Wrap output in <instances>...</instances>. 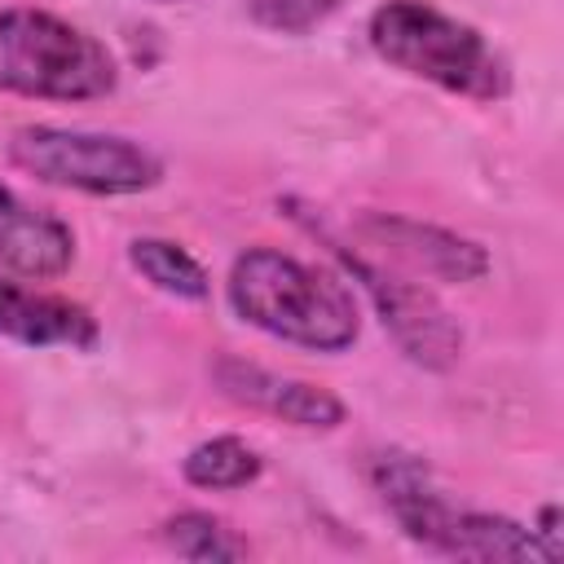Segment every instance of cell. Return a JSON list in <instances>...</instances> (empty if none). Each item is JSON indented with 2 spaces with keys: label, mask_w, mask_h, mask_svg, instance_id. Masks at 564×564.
Here are the masks:
<instances>
[{
  "label": "cell",
  "mask_w": 564,
  "mask_h": 564,
  "mask_svg": "<svg viewBox=\"0 0 564 564\" xmlns=\"http://www.w3.org/2000/svg\"><path fill=\"white\" fill-rule=\"evenodd\" d=\"M225 295L247 326L313 352H344L361 330L348 286L278 247H247L229 269Z\"/></svg>",
  "instance_id": "obj_1"
},
{
  "label": "cell",
  "mask_w": 564,
  "mask_h": 564,
  "mask_svg": "<svg viewBox=\"0 0 564 564\" xmlns=\"http://www.w3.org/2000/svg\"><path fill=\"white\" fill-rule=\"evenodd\" d=\"M370 485L379 489L383 507L392 511V520L405 529V538L441 551V555H458V560H533V564H551V555L542 551V542L533 538V529L494 516V511H467L454 507L423 458L401 454V449H383L370 458Z\"/></svg>",
  "instance_id": "obj_2"
},
{
  "label": "cell",
  "mask_w": 564,
  "mask_h": 564,
  "mask_svg": "<svg viewBox=\"0 0 564 564\" xmlns=\"http://www.w3.org/2000/svg\"><path fill=\"white\" fill-rule=\"evenodd\" d=\"M366 35L388 66L427 79L445 93L471 101H498L511 88V70L489 48V40L427 0H383L370 13Z\"/></svg>",
  "instance_id": "obj_3"
},
{
  "label": "cell",
  "mask_w": 564,
  "mask_h": 564,
  "mask_svg": "<svg viewBox=\"0 0 564 564\" xmlns=\"http://www.w3.org/2000/svg\"><path fill=\"white\" fill-rule=\"evenodd\" d=\"M119 62L88 31L48 9H0V93L40 101H93L115 93Z\"/></svg>",
  "instance_id": "obj_4"
},
{
  "label": "cell",
  "mask_w": 564,
  "mask_h": 564,
  "mask_svg": "<svg viewBox=\"0 0 564 564\" xmlns=\"http://www.w3.org/2000/svg\"><path fill=\"white\" fill-rule=\"evenodd\" d=\"M9 163L44 185L106 194V198L154 189L163 176V163L128 137L75 132V128H48V123L18 128L9 137Z\"/></svg>",
  "instance_id": "obj_5"
},
{
  "label": "cell",
  "mask_w": 564,
  "mask_h": 564,
  "mask_svg": "<svg viewBox=\"0 0 564 564\" xmlns=\"http://www.w3.org/2000/svg\"><path fill=\"white\" fill-rule=\"evenodd\" d=\"M326 242L344 260V269L361 282V291L370 295L383 330L397 339V348L414 366H423V370H454L458 366V357H463V326L454 322V313L427 286L392 273L388 264L366 260L361 251H352V247H344L335 238H326Z\"/></svg>",
  "instance_id": "obj_6"
},
{
  "label": "cell",
  "mask_w": 564,
  "mask_h": 564,
  "mask_svg": "<svg viewBox=\"0 0 564 564\" xmlns=\"http://www.w3.org/2000/svg\"><path fill=\"white\" fill-rule=\"evenodd\" d=\"M212 379L216 388L247 405V410H260V414H273L291 427H308V432H330L344 423V401L308 379H291V375H273L256 361H242V357H216L212 366Z\"/></svg>",
  "instance_id": "obj_7"
},
{
  "label": "cell",
  "mask_w": 564,
  "mask_h": 564,
  "mask_svg": "<svg viewBox=\"0 0 564 564\" xmlns=\"http://www.w3.org/2000/svg\"><path fill=\"white\" fill-rule=\"evenodd\" d=\"M357 234L370 238L375 247L392 251L397 260L441 278V282H480L489 273V251L454 229L427 225V220H410V216H392V212H366L357 220Z\"/></svg>",
  "instance_id": "obj_8"
},
{
  "label": "cell",
  "mask_w": 564,
  "mask_h": 564,
  "mask_svg": "<svg viewBox=\"0 0 564 564\" xmlns=\"http://www.w3.org/2000/svg\"><path fill=\"white\" fill-rule=\"evenodd\" d=\"M0 335L26 348H93L101 339L97 317L62 295L0 278Z\"/></svg>",
  "instance_id": "obj_9"
},
{
  "label": "cell",
  "mask_w": 564,
  "mask_h": 564,
  "mask_svg": "<svg viewBox=\"0 0 564 564\" xmlns=\"http://www.w3.org/2000/svg\"><path fill=\"white\" fill-rule=\"evenodd\" d=\"M75 260V234L44 207H31L0 181V264L22 278H62Z\"/></svg>",
  "instance_id": "obj_10"
},
{
  "label": "cell",
  "mask_w": 564,
  "mask_h": 564,
  "mask_svg": "<svg viewBox=\"0 0 564 564\" xmlns=\"http://www.w3.org/2000/svg\"><path fill=\"white\" fill-rule=\"evenodd\" d=\"M128 260H132V269H137L154 291H163V295H172V300L198 304V300L212 295L207 269H203L181 242H167V238H137V242L128 247Z\"/></svg>",
  "instance_id": "obj_11"
},
{
  "label": "cell",
  "mask_w": 564,
  "mask_h": 564,
  "mask_svg": "<svg viewBox=\"0 0 564 564\" xmlns=\"http://www.w3.org/2000/svg\"><path fill=\"white\" fill-rule=\"evenodd\" d=\"M264 471V458L242 441V436H212L198 441L185 458H181V476L194 489H247L256 476Z\"/></svg>",
  "instance_id": "obj_12"
},
{
  "label": "cell",
  "mask_w": 564,
  "mask_h": 564,
  "mask_svg": "<svg viewBox=\"0 0 564 564\" xmlns=\"http://www.w3.org/2000/svg\"><path fill=\"white\" fill-rule=\"evenodd\" d=\"M163 542L181 555V560H198V564H229L247 555V542L225 529V520L207 516V511H181L172 520H163Z\"/></svg>",
  "instance_id": "obj_13"
},
{
  "label": "cell",
  "mask_w": 564,
  "mask_h": 564,
  "mask_svg": "<svg viewBox=\"0 0 564 564\" xmlns=\"http://www.w3.org/2000/svg\"><path fill=\"white\" fill-rule=\"evenodd\" d=\"M344 0H247V13L278 35H308L322 26Z\"/></svg>",
  "instance_id": "obj_14"
},
{
  "label": "cell",
  "mask_w": 564,
  "mask_h": 564,
  "mask_svg": "<svg viewBox=\"0 0 564 564\" xmlns=\"http://www.w3.org/2000/svg\"><path fill=\"white\" fill-rule=\"evenodd\" d=\"M154 4H176V0H154Z\"/></svg>",
  "instance_id": "obj_15"
}]
</instances>
